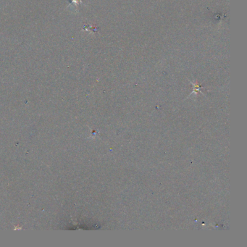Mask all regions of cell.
Instances as JSON below:
<instances>
[{
  "label": "cell",
  "instance_id": "cell-1",
  "mask_svg": "<svg viewBox=\"0 0 247 247\" xmlns=\"http://www.w3.org/2000/svg\"><path fill=\"white\" fill-rule=\"evenodd\" d=\"M191 83H192V85L194 86V91H193L192 94H194V93H195V94H197L198 91H199V92H201V89L202 87L199 86V84H197V83H194L193 82H191Z\"/></svg>",
  "mask_w": 247,
  "mask_h": 247
},
{
  "label": "cell",
  "instance_id": "cell-2",
  "mask_svg": "<svg viewBox=\"0 0 247 247\" xmlns=\"http://www.w3.org/2000/svg\"><path fill=\"white\" fill-rule=\"evenodd\" d=\"M71 2L74 3L76 6H78V3H81V0H72Z\"/></svg>",
  "mask_w": 247,
  "mask_h": 247
}]
</instances>
